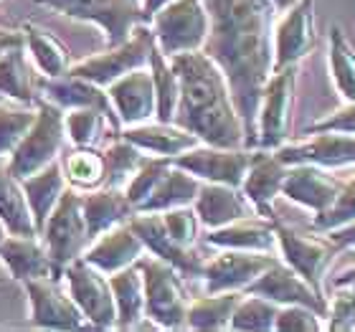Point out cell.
Listing matches in <instances>:
<instances>
[{
  "instance_id": "cell-1",
  "label": "cell",
  "mask_w": 355,
  "mask_h": 332,
  "mask_svg": "<svg viewBox=\"0 0 355 332\" xmlns=\"http://www.w3.org/2000/svg\"><path fill=\"white\" fill-rule=\"evenodd\" d=\"M208 36L200 51L221 69L244 122L246 148L257 142L261 91L274 71V23L269 0H203Z\"/></svg>"
},
{
  "instance_id": "cell-2",
  "label": "cell",
  "mask_w": 355,
  "mask_h": 332,
  "mask_svg": "<svg viewBox=\"0 0 355 332\" xmlns=\"http://www.w3.org/2000/svg\"><path fill=\"white\" fill-rule=\"evenodd\" d=\"M171 64L180 82L173 122L193 132L203 145L246 148L244 122L221 69L203 51L175 53L171 56Z\"/></svg>"
},
{
  "instance_id": "cell-3",
  "label": "cell",
  "mask_w": 355,
  "mask_h": 332,
  "mask_svg": "<svg viewBox=\"0 0 355 332\" xmlns=\"http://www.w3.org/2000/svg\"><path fill=\"white\" fill-rule=\"evenodd\" d=\"M137 266L145 287V320L163 330H185L191 297L185 292L183 274L148 251L137 259Z\"/></svg>"
},
{
  "instance_id": "cell-4",
  "label": "cell",
  "mask_w": 355,
  "mask_h": 332,
  "mask_svg": "<svg viewBox=\"0 0 355 332\" xmlns=\"http://www.w3.org/2000/svg\"><path fill=\"white\" fill-rule=\"evenodd\" d=\"M67 140L64 130V110L51 104L49 99L38 96L36 99V119L23 134V140L15 145V150L8 155V170L18 180L36 170L46 168L49 163L59 160V152Z\"/></svg>"
},
{
  "instance_id": "cell-5",
  "label": "cell",
  "mask_w": 355,
  "mask_h": 332,
  "mask_svg": "<svg viewBox=\"0 0 355 332\" xmlns=\"http://www.w3.org/2000/svg\"><path fill=\"white\" fill-rule=\"evenodd\" d=\"M155 46L171 59L175 53L200 51L208 36V10L203 0H171L157 8L148 23Z\"/></svg>"
},
{
  "instance_id": "cell-6",
  "label": "cell",
  "mask_w": 355,
  "mask_h": 332,
  "mask_svg": "<svg viewBox=\"0 0 355 332\" xmlns=\"http://www.w3.org/2000/svg\"><path fill=\"white\" fill-rule=\"evenodd\" d=\"M56 13L74 21L94 23L102 28L107 46H117L132 36V30L145 21L142 0H36Z\"/></svg>"
},
{
  "instance_id": "cell-7",
  "label": "cell",
  "mask_w": 355,
  "mask_h": 332,
  "mask_svg": "<svg viewBox=\"0 0 355 332\" xmlns=\"http://www.w3.org/2000/svg\"><path fill=\"white\" fill-rule=\"evenodd\" d=\"M297 67H284L272 71L261 91L257 112V142L254 148L277 150L289 140L292 132V112H295Z\"/></svg>"
},
{
  "instance_id": "cell-8",
  "label": "cell",
  "mask_w": 355,
  "mask_h": 332,
  "mask_svg": "<svg viewBox=\"0 0 355 332\" xmlns=\"http://www.w3.org/2000/svg\"><path fill=\"white\" fill-rule=\"evenodd\" d=\"M153 46H155L153 28H150L148 23H140L127 41H122L117 46H107L104 53H96V56L79 61V64H71L69 74L82 76V79H89V82L107 89L119 76L130 74L135 69L148 67Z\"/></svg>"
},
{
  "instance_id": "cell-9",
  "label": "cell",
  "mask_w": 355,
  "mask_h": 332,
  "mask_svg": "<svg viewBox=\"0 0 355 332\" xmlns=\"http://www.w3.org/2000/svg\"><path fill=\"white\" fill-rule=\"evenodd\" d=\"M38 236L44 241L49 256L61 272L67 269L74 259H79L92 244L87 234V223L82 216V203H79V193L67 188L61 195L59 206L53 208L51 216L46 218L44 229L38 231Z\"/></svg>"
},
{
  "instance_id": "cell-10",
  "label": "cell",
  "mask_w": 355,
  "mask_h": 332,
  "mask_svg": "<svg viewBox=\"0 0 355 332\" xmlns=\"http://www.w3.org/2000/svg\"><path fill=\"white\" fill-rule=\"evenodd\" d=\"M64 279H67V292L71 295L76 307L82 310L89 327L92 330H114L117 310H114L110 277L79 256L64 269Z\"/></svg>"
},
{
  "instance_id": "cell-11",
  "label": "cell",
  "mask_w": 355,
  "mask_h": 332,
  "mask_svg": "<svg viewBox=\"0 0 355 332\" xmlns=\"http://www.w3.org/2000/svg\"><path fill=\"white\" fill-rule=\"evenodd\" d=\"M274 223V236H277V249H279V259L287 266H292L300 277H302L310 287L322 292V279L333 256L338 254L335 244H330V238L325 234L320 236H307L300 234L297 229L282 223L277 216L272 218Z\"/></svg>"
},
{
  "instance_id": "cell-12",
  "label": "cell",
  "mask_w": 355,
  "mask_h": 332,
  "mask_svg": "<svg viewBox=\"0 0 355 332\" xmlns=\"http://www.w3.org/2000/svg\"><path fill=\"white\" fill-rule=\"evenodd\" d=\"M279 256L266 251H239L218 249V254L203 261L200 279L206 284V295L216 292H244L266 266L274 264Z\"/></svg>"
},
{
  "instance_id": "cell-13",
  "label": "cell",
  "mask_w": 355,
  "mask_h": 332,
  "mask_svg": "<svg viewBox=\"0 0 355 332\" xmlns=\"http://www.w3.org/2000/svg\"><path fill=\"white\" fill-rule=\"evenodd\" d=\"M252 160V148H216V145H196L173 157V165L183 168L200 183H223L241 188Z\"/></svg>"
},
{
  "instance_id": "cell-14",
  "label": "cell",
  "mask_w": 355,
  "mask_h": 332,
  "mask_svg": "<svg viewBox=\"0 0 355 332\" xmlns=\"http://www.w3.org/2000/svg\"><path fill=\"white\" fill-rule=\"evenodd\" d=\"M318 46L315 0H297L274 23V71L284 67H300Z\"/></svg>"
},
{
  "instance_id": "cell-15",
  "label": "cell",
  "mask_w": 355,
  "mask_h": 332,
  "mask_svg": "<svg viewBox=\"0 0 355 332\" xmlns=\"http://www.w3.org/2000/svg\"><path fill=\"white\" fill-rule=\"evenodd\" d=\"M28 295L31 325L41 330H84L89 322L76 307L69 292L59 287L56 279H28L23 281Z\"/></svg>"
},
{
  "instance_id": "cell-16",
  "label": "cell",
  "mask_w": 355,
  "mask_h": 332,
  "mask_svg": "<svg viewBox=\"0 0 355 332\" xmlns=\"http://www.w3.org/2000/svg\"><path fill=\"white\" fill-rule=\"evenodd\" d=\"M244 295H259L277 302L279 307L284 304H304L312 307L315 312H320L322 317L327 315V299L325 292H318L315 287H310L300 274L287 266L282 259H277L274 264H269L257 279L244 289Z\"/></svg>"
},
{
  "instance_id": "cell-17",
  "label": "cell",
  "mask_w": 355,
  "mask_h": 332,
  "mask_svg": "<svg viewBox=\"0 0 355 332\" xmlns=\"http://www.w3.org/2000/svg\"><path fill=\"white\" fill-rule=\"evenodd\" d=\"M36 91H41L38 96L49 99L51 104L61 107V110H99L104 117L110 119L112 130L119 134L122 125H119L117 114L112 110V102L107 96V89L99 87V84L82 79L76 74H61V76H38L36 79Z\"/></svg>"
},
{
  "instance_id": "cell-18",
  "label": "cell",
  "mask_w": 355,
  "mask_h": 332,
  "mask_svg": "<svg viewBox=\"0 0 355 332\" xmlns=\"http://www.w3.org/2000/svg\"><path fill=\"white\" fill-rule=\"evenodd\" d=\"M284 165L310 163L335 170L355 165V134L345 132H312L302 142H284L274 150Z\"/></svg>"
},
{
  "instance_id": "cell-19",
  "label": "cell",
  "mask_w": 355,
  "mask_h": 332,
  "mask_svg": "<svg viewBox=\"0 0 355 332\" xmlns=\"http://www.w3.org/2000/svg\"><path fill=\"white\" fill-rule=\"evenodd\" d=\"M130 226L132 231L140 236V241L145 244V251L153 254V256L163 259L171 266H175L178 272L183 274V279H200V272H203V261L206 259L200 256L193 246H180L175 244L168 231H165L163 221H160V213H135L130 218Z\"/></svg>"
},
{
  "instance_id": "cell-20",
  "label": "cell",
  "mask_w": 355,
  "mask_h": 332,
  "mask_svg": "<svg viewBox=\"0 0 355 332\" xmlns=\"http://www.w3.org/2000/svg\"><path fill=\"white\" fill-rule=\"evenodd\" d=\"M287 170L289 165L282 163L274 150L252 148V160H249L246 175L241 180V193L254 206L257 216L269 218V221L277 216L274 213V200L282 195V183H284Z\"/></svg>"
},
{
  "instance_id": "cell-21",
  "label": "cell",
  "mask_w": 355,
  "mask_h": 332,
  "mask_svg": "<svg viewBox=\"0 0 355 332\" xmlns=\"http://www.w3.org/2000/svg\"><path fill=\"white\" fill-rule=\"evenodd\" d=\"M107 96L112 102V110L117 114L119 125L132 127L155 119V87L150 69H135L130 74L119 76L107 87Z\"/></svg>"
},
{
  "instance_id": "cell-22",
  "label": "cell",
  "mask_w": 355,
  "mask_h": 332,
  "mask_svg": "<svg viewBox=\"0 0 355 332\" xmlns=\"http://www.w3.org/2000/svg\"><path fill=\"white\" fill-rule=\"evenodd\" d=\"M340 185V177L333 175L327 168L300 163L289 165L284 183H282V195L292 200V203H297V206L312 211V213H320L335 200Z\"/></svg>"
},
{
  "instance_id": "cell-23",
  "label": "cell",
  "mask_w": 355,
  "mask_h": 332,
  "mask_svg": "<svg viewBox=\"0 0 355 332\" xmlns=\"http://www.w3.org/2000/svg\"><path fill=\"white\" fill-rule=\"evenodd\" d=\"M0 261L6 264L8 277H13L21 284L28 279L61 281V277H64V272L51 261L44 241H38V236L8 234V238L0 246Z\"/></svg>"
},
{
  "instance_id": "cell-24",
  "label": "cell",
  "mask_w": 355,
  "mask_h": 332,
  "mask_svg": "<svg viewBox=\"0 0 355 332\" xmlns=\"http://www.w3.org/2000/svg\"><path fill=\"white\" fill-rule=\"evenodd\" d=\"M142 254H145V244H142L140 236L135 234L130 221H127L92 238V244L87 246L82 259L110 277V274L135 264Z\"/></svg>"
},
{
  "instance_id": "cell-25",
  "label": "cell",
  "mask_w": 355,
  "mask_h": 332,
  "mask_svg": "<svg viewBox=\"0 0 355 332\" xmlns=\"http://www.w3.org/2000/svg\"><path fill=\"white\" fill-rule=\"evenodd\" d=\"M193 211L203 229H218L239 218L257 216L254 206L246 200L241 188L223 183H200V191L193 200Z\"/></svg>"
},
{
  "instance_id": "cell-26",
  "label": "cell",
  "mask_w": 355,
  "mask_h": 332,
  "mask_svg": "<svg viewBox=\"0 0 355 332\" xmlns=\"http://www.w3.org/2000/svg\"><path fill=\"white\" fill-rule=\"evenodd\" d=\"M119 134L130 140L132 145L148 152V155L157 157H175L185 150L200 145V140L193 132H188L185 127L175 125V122H157V119H150V122H142V125L132 127H122Z\"/></svg>"
},
{
  "instance_id": "cell-27",
  "label": "cell",
  "mask_w": 355,
  "mask_h": 332,
  "mask_svg": "<svg viewBox=\"0 0 355 332\" xmlns=\"http://www.w3.org/2000/svg\"><path fill=\"white\" fill-rule=\"evenodd\" d=\"M206 246L214 249H239V251H277V236H274V223L261 216L239 218L218 229H208L203 236Z\"/></svg>"
},
{
  "instance_id": "cell-28",
  "label": "cell",
  "mask_w": 355,
  "mask_h": 332,
  "mask_svg": "<svg viewBox=\"0 0 355 332\" xmlns=\"http://www.w3.org/2000/svg\"><path fill=\"white\" fill-rule=\"evenodd\" d=\"M79 203H82V216L87 223L89 238H96L104 231L114 229L119 223H127L137 211L132 203L127 200L125 191L119 188H94V191L79 193Z\"/></svg>"
},
{
  "instance_id": "cell-29",
  "label": "cell",
  "mask_w": 355,
  "mask_h": 332,
  "mask_svg": "<svg viewBox=\"0 0 355 332\" xmlns=\"http://www.w3.org/2000/svg\"><path fill=\"white\" fill-rule=\"evenodd\" d=\"M21 188H23V193H26V200H28L36 231H41L46 218L51 216L53 208L59 206L61 195H64V191H67L69 185H67L64 173H61V163L53 160V163H49L46 168L21 177Z\"/></svg>"
},
{
  "instance_id": "cell-30",
  "label": "cell",
  "mask_w": 355,
  "mask_h": 332,
  "mask_svg": "<svg viewBox=\"0 0 355 332\" xmlns=\"http://www.w3.org/2000/svg\"><path fill=\"white\" fill-rule=\"evenodd\" d=\"M110 287L117 310L114 330H137L145 320V287L137 261L110 274Z\"/></svg>"
},
{
  "instance_id": "cell-31",
  "label": "cell",
  "mask_w": 355,
  "mask_h": 332,
  "mask_svg": "<svg viewBox=\"0 0 355 332\" xmlns=\"http://www.w3.org/2000/svg\"><path fill=\"white\" fill-rule=\"evenodd\" d=\"M200 191V180L183 168L171 165L168 173L160 177L155 191L150 193V198L137 208V213H163L178 206H193V200Z\"/></svg>"
},
{
  "instance_id": "cell-32",
  "label": "cell",
  "mask_w": 355,
  "mask_h": 332,
  "mask_svg": "<svg viewBox=\"0 0 355 332\" xmlns=\"http://www.w3.org/2000/svg\"><path fill=\"white\" fill-rule=\"evenodd\" d=\"M0 221L15 236H38L21 180L8 170L6 157H0Z\"/></svg>"
},
{
  "instance_id": "cell-33",
  "label": "cell",
  "mask_w": 355,
  "mask_h": 332,
  "mask_svg": "<svg viewBox=\"0 0 355 332\" xmlns=\"http://www.w3.org/2000/svg\"><path fill=\"white\" fill-rule=\"evenodd\" d=\"M23 46L31 53L33 64L38 67L41 76H61L71 69V53L59 38H53L49 30L38 28L36 23H23Z\"/></svg>"
},
{
  "instance_id": "cell-34",
  "label": "cell",
  "mask_w": 355,
  "mask_h": 332,
  "mask_svg": "<svg viewBox=\"0 0 355 332\" xmlns=\"http://www.w3.org/2000/svg\"><path fill=\"white\" fill-rule=\"evenodd\" d=\"M0 94L18 104H36V79L26 61V46H13L0 53Z\"/></svg>"
},
{
  "instance_id": "cell-35",
  "label": "cell",
  "mask_w": 355,
  "mask_h": 332,
  "mask_svg": "<svg viewBox=\"0 0 355 332\" xmlns=\"http://www.w3.org/2000/svg\"><path fill=\"white\" fill-rule=\"evenodd\" d=\"M241 297L244 292H216V295H206L200 299H191L188 315H185V327L200 332L229 330L231 315Z\"/></svg>"
},
{
  "instance_id": "cell-36",
  "label": "cell",
  "mask_w": 355,
  "mask_h": 332,
  "mask_svg": "<svg viewBox=\"0 0 355 332\" xmlns=\"http://www.w3.org/2000/svg\"><path fill=\"white\" fill-rule=\"evenodd\" d=\"M67 185L76 193H87L104 185V157L96 148H76L59 160Z\"/></svg>"
},
{
  "instance_id": "cell-37",
  "label": "cell",
  "mask_w": 355,
  "mask_h": 332,
  "mask_svg": "<svg viewBox=\"0 0 355 332\" xmlns=\"http://www.w3.org/2000/svg\"><path fill=\"white\" fill-rule=\"evenodd\" d=\"M148 69L153 76V87H155V119L157 122H173L178 96H180V82H178L175 69L157 46H153V51H150Z\"/></svg>"
},
{
  "instance_id": "cell-38",
  "label": "cell",
  "mask_w": 355,
  "mask_h": 332,
  "mask_svg": "<svg viewBox=\"0 0 355 332\" xmlns=\"http://www.w3.org/2000/svg\"><path fill=\"white\" fill-rule=\"evenodd\" d=\"M102 157H104V185L122 191L127 185V180L145 163L148 152H142L137 145L125 140L122 134H114V140L102 150Z\"/></svg>"
},
{
  "instance_id": "cell-39",
  "label": "cell",
  "mask_w": 355,
  "mask_h": 332,
  "mask_svg": "<svg viewBox=\"0 0 355 332\" xmlns=\"http://www.w3.org/2000/svg\"><path fill=\"white\" fill-rule=\"evenodd\" d=\"M327 67H330V76H333L338 94L345 102H355V49L350 46L340 26H333L330 30Z\"/></svg>"
},
{
  "instance_id": "cell-40",
  "label": "cell",
  "mask_w": 355,
  "mask_h": 332,
  "mask_svg": "<svg viewBox=\"0 0 355 332\" xmlns=\"http://www.w3.org/2000/svg\"><path fill=\"white\" fill-rule=\"evenodd\" d=\"M279 304L259 295H244L231 315L229 330L236 332H269L274 330Z\"/></svg>"
},
{
  "instance_id": "cell-41",
  "label": "cell",
  "mask_w": 355,
  "mask_h": 332,
  "mask_svg": "<svg viewBox=\"0 0 355 332\" xmlns=\"http://www.w3.org/2000/svg\"><path fill=\"white\" fill-rule=\"evenodd\" d=\"M64 130H67L69 140L74 142V148H96L102 142L104 132H114L110 119L99 110H89V107L64 112Z\"/></svg>"
},
{
  "instance_id": "cell-42",
  "label": "cell",
  "mask_w": 355,
  "mask_h": 332,
  "mask_svg": "<svg viewBox=\"0 0 355 332\" xmlns=\"http://www.w3.org/2000/svg\"><path fill=\"white\" fill-rule=\"evenodd\" d=\"M36 119V104H18L10 99L0 102V157H6L15 150V145L23 140L28 127Z\"/></svg>"
},
{
  "instance_id": "cell-43",
  "label": "cell",
  "mask_w": 355,
  "mask_h": 332,
  "mask_svg": "<svg viewBox=\"0 0 355 332\" xmlns=\"http://www.w3.org/2000/svg\"><path fill=\"white\" fill-rule=\"evenodd\" d=\"M350 221H355V173L348 180H343L333 203L325 211L315 213L310 229L312 234H327V231L340 229V226H345Z\"/></svg>"
},
{
  "instance_id": "cell-44",
  "label": "cell",
  "mask_w": 355,
  "mask_h": 332,
  "mask_svg": "<svg viewBox=\"0 0 355 332\" xmlns=\"http://www.w3.org/2000/svg\"><path fill=\"white\" fill-rule=\"evenodd\" d=\"M171 165H173L171 157H157V155L145 157V163L137 168V173H135V175L127 180L125 188H122L125 195H127V200L132 203L135 211H137V208L150 198V193L155 191V185L160 183V177L168 173Z\"/></svg>"
},
{
  "instance_id": "cell-45",
  "label": "cell",
  "mask_w": 355,
  "mask_h": 332,
  "mask_svg": "<svg viewBox=\"0 0 355 332\" xmlns=\"http://www.w3.org/2000/svg\"><path fill=\"white\" fill-rule=\"evenodd\" d=\"M160 221H163L168 236L180 246H196L200 234V221L193 206H178L171 211H163L160 213Z\"/></svg>"
},
{
  "instance_id": "cell-46",
  "label": "cell",
  "mask_w": 355,
  "mask_h": 332,
  "mask_svg": "<svg viewBox=\"0 0 355 332\" xmlns=\"http://www.w3.org/2000/svg\"><path fill=\"white\" fill-rule=\"evenodd\" d=\"M333 299L327 302V325L325 330L345 332L355 330V289L350 284H338Z\"/></svg>"
},
{
  "instance_id": "cell-47",
  "label": "cell",
  "mask_w": 355,
  "mask_h": 332,
  "mask_svg": "<svg viewBox=\"0 0 355 332\" xmlns=\"http://www.w3.org/2000/svg\"><path fill=\"white\" fill-rule=\"evenodd\" d=\"M277 332H320L325 330L322 315L315 312L312 307L304 304H284L277 312V322H274Z\"/></svg>"
},
{
  "instance_id": "cell-48",
  "label": "cell",
  "mask_w": 355,
  "mask_h": 332,
  "mask_svg": "<svg viewBox=\"0 0 355 332\" xmlns=\"http://www.w3.org/2000/svg\"><path fill=\"white\" fill-rule=\"evenodd\" d=\"M312 132H345L355 134V102H345V107H340L338 112L327 114L325 119H320L315 125H310L304 130V134Z\"/></svg>"
},
{
  "instance_id": "cell-49",
  "label": "cell",
  "mask_w": 355,
  "mask_h": 332,
  "mask_svg": "<svg viewBox=\"0 0 355 332\" xmlns=\"http://www.w3.org/2000/svg\"><path fill=\"white\" fill-rule=\"evenodd\" d=\"M330 238V244H335V249L343 251V249H355V221L345 223L340 229H333L325 234Z\"/></svg>"
},
{
  "instance_id": "cell-50",
  "label": "cell",
  "mask_w": 355,
  "mask_h": 332,
  "mask_svg": "<svg viewBox=\"0 0 355 332\" xmlns=\"http://www.w3.org/2000/svg\"><path fill=\"white\" fill-rule=\"evenodd\" d=\"M13 46H23V30L3 28V26H0V53H6L8 49H13Z\"/></svg>"
},
{
  "instance_id": "cell-51",
  "label": "cell",
  "mask_w": 355,
  "mask_h": 332,
  "mask_svg": "<svg viewBox=\"0 0 355 332\" xmlns=\"http://www.w3.org/2000/svg\"><path fill=\"white\" fill-rule=\"evenodd\" d=\"M165 3H171V0H142V13H145V21L150 23L153 13H155L157 8H163Z\"/></svg>"
},
{
  "instance_id": "cell-52",
  "label": "cell",
  "mask_w": 355,
  "mask_h": 332,
  "mask_svg": "<svg viewBox=\"0 0 355 332\" xmlns=\"http://www.w3.org/2000/svg\"><path fill=\"white\" fill-rule=\"evenodd\" d=\"M350 281H355V264L348 266V269H343V272L335 277L333 287H338V284H350Z\"/></svg>"
},
{
  "instance_id": "cell-53",
  "label": "cell",
  "mask_w": 355,
  "mask_h": 332,
  "mask_svg": "<svg viewBox=\"0 0 355 332\" xmlns=\"http://www.w3.org/2000/svg\"><path fill=\"white\" fill-rule=\"evenodd\" d=\"M269 3L274 6V10H277V13H284V10H289V8L295 6L297 0H269Z\"/></svg>"
},
{
  "instance_id": "cell-54",
  "label": "cell",
  "mask_w": 355,
  "mask_h": 332,
  "mask_svg": "<svg viewBox=\"0 0 355 332\" xmlns=\"http://www.w3.org/2000/svg\"><path fill=\"white\" fill-rule=\"evenodd\" d=\"M8 234H10V231L6 229V223L0 221V246H3V241H6V238H8Z\"/></svg>"
},
{
  "instance_id": "cell-55",
  "label": "cell",
  "mask_w": 355,
  "mask_h": 332,
  "mask_svg": "<svg viewBox=\"0 0 355 332\" xmlns=\"http://www.w3.org/2000/svg\"><path fill=\"white\" fill-rule=\"evenodd\" d=\"M8 279V277H3V274H0V284H3V281H6Z\"/></svg>"
},
{
  "instance_id": "cell-56",
  "label": "cell",
  "mask_w": 355,
  "mask_h": 332,
  "mask_svg": "<svg viewBox=\"0 0 355 332\" xmlns=\"http://www.w3.org/2000/svg\"><path fill=\"white\" fill-rule=\"evenodd\" d=\"M350 287H353V289H355V281H350Z\"/></svg>"
},
{
  "instance_id": "cell-57",
  "label": "cell",
  "mask_w": 355,
  "mask_h": 332,
  "mask_svg": "<svg viewBox=\"0 0 355 332\" xmlns=\"http://www.w3.org/2000/svg\"><path fill=\"white\" fill-rule=\"evenodd\" d=\"M3 99H6V96H3V94H0V102H3Z\"/></svg>"
}]
</instances>
